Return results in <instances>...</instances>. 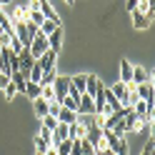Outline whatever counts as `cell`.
<instances>
[{
	"instance_id": "4316f807",
	"label": "cell",
	"mask_w": 155,
	"mask_h": 155,
	"mask_svg": "<svg viewBox=\"0 0 155 155\" xmlns=\"http://www.w3.org/2000/svg\"><path fill=\"white\" fill-rule=\"evenodd\" d=\"M138 3H140V0H125V10L135 13V10H138Z\"/></svg>"
},
{
	"instance_id": "44dd1931",
	"label": "cell",
	"mask_w": 155,
	"mask_h": 155,
	"mask_svg": "<svg viewBox=\"0 0 155 155\" xmlns=\"http://www.w3.org/2000/svg\"><path fill=\"white\" fill-rule=\"evenodd\" d=\"M40 98L43 100H48V103H50V100H55V90H53V85H40Z\"/></svg>"
},
{
	"instance_id": "277c9868",
	"label": "cell",
	"mask_w": 155,
	"mask_h": 155,
	"mask_svg": "<svg viewBox=\"0 0 155 155\" xmlns=\"http://www.w3.org/2000/svg\"><path fill=\"white\" fill-rule=\"evenodd\" d=\"M35 63H38V65L43 68V73H45V70H53V68H55V63H58V53L48 48V50H45V53H43L40 58H38Z\"/></svg>"
},
{
	"instance_id": "836d02e7",
	"label": "cell",
	"mask_w": 155,
	"mask_h": 155,
	"mask_svg": "<svg viewBox=\"0 0 155 155\" xmlns=\"http://www.w3.org/2000/svg\"><path fill=\"white\" fill-rule=\"evenodd\" d=\"M0 50H3V45H0Z\"/></svg>"
},
{
	"instance_id": "6da1fadb",
	"label": "cell",
	"mask_w": 155,
	"mask_h": 155,
	"mask_svg": "<svg viewBox=\"0 0 155 155\" xmlns=\"http://www.w3.org/2000/svg\"><path fill=\"white\" fill-rule=\"evenodd\" d=\"M28 50H30V55L38 60V58H40V55L48 50V38H45L43 33H38V35L33 38V43H30V48H28Z\"/></svg>"
},
{
	"instance_id": "d6a6232c",
	"label": "cell",
	"mask_w": 155,
	"mask_h": 155,
	"mask_svg": "<svg viewBox=\"0 0 155 155\" xmlns=\"http://www.w3.org/2000/svg\"><path fill=\"white\" fill-rule=\"evenodd\" d=\"M35 155H45V153H35Z\"/></svg>"
},
{
	"instance_id": "3957f363",
	"label": "cell",
	"mask_w": 155,
	"mask_h": 155,
	"mask_svg": "<svg viewBox=\"0 0 155 155\" xmlns=\"http://www.w3.org/2000/svg\"><path fill=\"white\" fill-rule=\"evenodd\" d=\"M68 88H70V78L58 75V78H55V83H53V90H55V100H58V103H60L65 95H68Z\"/></svg>"
},
{
	"instance_id": "1f68e13d",
	"label": "cell",
	"mask_w": 155,
	"mask_h": 155,
	"mask_svg": "<svg viewBox=\"0 0 155 155\" xmlns=\"http://www.w3.org/2000/svg\"><path fill=\"white\" fill-rule=\"evenodd\" d=\"M65 3H68V5H73V3H75V0H65Z\"/></svg>"
},
{
	"instance_id": "4fadbf2b",
	"label": "cell",
	"mask_w": 155,
	"mask_h": 155,
	"mask_svg": "<svg viewBox=\"0 0 155 155\" xmlns=\"http://www.w3.org/2000/svg\"><path fill=\"white\" fill-rule=\"evenodd\" d=\"M150 75L145 68H133V85H140V83H148Z\"/></svg>"
},
{
	"instance_id": "f546056e",
	"label": "cell",
	"mask_w": 155,
	"mask_h": 155,
	"mask_svg": "<svg viewBox=\"0 0 155 155\" xmlns=\"http://www.w3.org/2000/svg\"><path fill=\"white\" fill-rule=\"evenodd\" d=\"M45 155H58V153H55V148H48V150H45Z\"/></svg>"
},
{
	"instance_id": "5b68a950",
	"label": "cell",
	"mask_w": 155,
	"mask_h": 155,
	"mask_svg": "<svg viewBox=\"0 0 155 155\" xmlns=\"http://www.w3.org/2000/svg\"><path fill=\"white\" fill-rule=\"evenodd\" d=\"M38 10L43 13V18H45V20H53V23H58V25H60V15L55 13V8L48 3V0H38Z\"/></svg>"
},
{
	"instance_id": "2e32d148",
	"label": "cell",
	"mask_w": 155,
	"mask_h": 155,
	"mask_svg": "<svg viewBox=\"0 0 155 155\" xmlns=\"http://www.w3.org/2000/svg\"><path fill=\"white\" fill-rule=\"evenodd\" d=\"M40 90H43V88H40L38 83H30V80H28V83H25V90H23V93L28 95V98H33V100H35V98H40Z\"/></svg>"
},
{
	"instance_id": "8fae6325",
	"label": "cell",
	"mask_w": 155,
	"mask_h": 155,
	"mask_svg": "<svg viewBox=\"0 0 155 155\" xmlns=\"http://www.w3.org/2000/svg\"><path fill=\"white\" fill-rule=\"evenodd\" d=\"M78 120V113L75 110H68V108H60V113H58V123H65V125H70Z\"/></svg>"
},
{
	"instance_id": "9a60e30c",
	"label": "cell",
	"mask_w": 155,
	"mask_h": 155,
	"mask_svg": "<svg viewBox=\"0 0 155 155\" xmlns=\"http://www.w3.org/2000/svg\"><path fill=\"white\" fill-rule=\"evenodd\" d=\"M25 20H28V5L15 8V13L10 15V23H25Z\"/></svg>"
},
{
	"instance_id": "30bf717a",
	"label": "cell",
	"mask_w": 155,
	"mask_h": 155,
	"mask_svg": "<svg viewBox=\"0 0 155 155\" xmlns=\"http://www.w3.org/2000/svg\"><path fill=\"white\" fill-rule=\"evenodd\" d=\"M120 83H133V65L128 63V60H123L120 63Z\"/></svg>"
},
{
	"instance_id": "8992f818",
	"label": "cell",
	"mask_w": 155,
	"mask_h": 155,
	"mask_svg": "<svg viewBox=\"0 0 155 155\" xmlns=\"http://www.w3.org/2000/svg\"><path fill=\"white\" fill-rule=\"evenodd\" d=\"M133 15V28L135 30H148V28L153 25V15H145V13H130Z\"/></svg>"
},
{
	"instance_id": "4dcf8cb0",
	"label": "cell",
	"mask_w": 155,
	"mask_h": 155,
	"mask_svg": "<svg viewBox=\"0 0 155 155\" xmlns=\"http://www.w3.org/2000/svg\"><path fill=\"white\" fill-rule=\"evenodd\" d=\"M8 3H10V0H0V5H8Z\"/></svg>"
},
{
	"instance_id": "e0dca14e",
	"label": "cell",
	"mask_w": 155,
	"mask_h": 155,
	"mask_svg": "<svg viewBox=\"0 0 155 155\" xmlns=\"http://www.w3.org/2000/svg\"><path fill=\"white\" fill-rule=\"evenodd\" d=\"M70 88L83 95V93H85V75H73V78H70Z\"/></svg>"
},
{
	"instance_id": "603a6c76",
	"label": "cell",
	"mask_w": 155,
	"mask_h": 155,
	"mask_svg": "<svg viewBox=\"0 0 155 155\" xmlns=\"http://www.w3.org/2000/svg\"><path fill=\"white\" fill-rule=\"evenodd\" d=\"M55 28H58V23H53V20H45V23H43L40 28H38V33H43V35L48 38V35H50V33L55 30Z\"/></svg>"
},
{
	"instance_id": "7c38bea8",
	"label": "cell",
	"mask_w": 155,
	"mask_h": 155,
	"mask_svg": "<svg viewBox=\"0 0 155 155\" xmlns=\"http://www.w3.org/2000/svg\"><path fill=\"white\" fill-rule=\"evenodd\" d=\"M98 85H100V78L85 75V93H88V95H95V93H98Z\"/></svg>"
},
{
	"instance_id": "484cf974",
	"label": "cell",
	"mask_w": 155,
	"mask_h": 155,
	"mask_svg": "<svg viewBox=\"0 0 155 155\" xmlns=\"http://www.w3.org/2000/svg\"><path fill=\"white\" fill-rule=\"evenodd\" d=\"M3 90H5V98H8V100H10V98H13V95L18 93V88H15V85H13V83H8V85H5V88H3Z\"/></svg>"
},
{
	"instance_id": "cb8c5ba5",
	"label": "cell",
	"mask_w": 155,
	"mask_h": 155,
	"mask_svg": "<svg viewBox=\"0 0 155 155\" xmlns=\"http://www.w3.org/2000/svg\"><path fill=\"white\" fill-rule=\"evenodd\" d=\"M110 93H113L115 98H118V103H120V98L128 93V88H125V83H118V85H113V88H110Z\"/></svg>"
},
{
	"instance_id": "7a4b0ae2",
	"label": "cell",
	"mask_w": 155,
	"mask_h": 155,
	"mask_svg": "<svg viewBox=\"0 0 155 155\" xmlns=\"http://www.w3.org/2000/svg\"><path fill=\"white\" fill-rule=\"evenodd\" d=\"M135 95H138V100H145V103H155L153 80H148V83H140V85H135Z\"/></svg>"
},
{
	"instance_id": "ffe728a7",
	"label": "cell",
	"mask_w": 155,
	"mask_h": 155,
	"mask_svg": "<svg viewBox=\"0 0 155 155\" xmlns=\"http://www.w3.org/2000/svg\"><path fill=\"white\" fill-rule=\"evenodd\" d=\"M55 78H58L55 68H53V70H45V73H43V78H40V85H53V83H55Z\"/></svg>"
},
{
	"instance_id": "5bb4252c",
	"label": "cell",
	"mask_w": 155,
	"mask_h": 155,
	"mask_svg": "<svg viewBox=\"0 0 155 155\" xmlns=\"http://www.w3.org/2000/svg\"><path fill=\"white\" fill-rule=\"evenodd\" d=\"M33 110H35L38 118H45V115H48V100L35 98V100H33Z\"/></svg>"
},
{
	"instance_id": "ac0fdd59",
	"label": "cell",
	"mask_w": 155,
	"mask_h": 155,
	"mask_svg": "<svg viewBox=\"0 0 155 155\" xmlns=\"http://www.w3.org/2000/svg\"><path fill=\"white\" fill-rule=\"evenodd\" d=\"M40 78H43V68H40V65L35 63V65L30 68V73H28V80H30V83H38V85H40Z\"/></svg>"
},
{
	"instance_id": "7402d4cb",
	"label": "cell",
	"mask_w": 155,
	"mask_h": 155,
	"mask_svg": "<svg viewBox=\"0 0 155 155\" xmlns=\"http://www.w3.org/2000/svg\"><path fill=\"white\" fill-rule=\"evenodd\" d=\"M43 128L53 133V130L58 128V118H55V115H45V118H43Z\"/></svg>"
},
{
	"instance_id": "d4e9b609",
	"label": "cell",
	"mask_w": 155,
	"mask_h": 155,
	"mask_svg": "<svg viewBox=\"0 0 155 155\" xmlns=\"http://www.w3.org/2000/svg\"><path fill=\"white\" fill-rule=\"evenodd\" d=\"M8 48H10L13 53H20V50H23V43H20V40H18V38L13 35V38H10V43H8Z\"/></svg>"
},
{
	"instance_id": "9c48e42d",
	"label": "cell",
	"mask_w": 155,
	"mask_h": 155,
	"mask_svg": "<svg viewBox=\"0 0 155 155\" xmlns=\"http://www.w3.org/2000/svg\"><path fill=\"white\" fill-rule=\"evenodd\" d=\"M80 138H85V128L75 120V123L68 125V140H80Z\"/></svg>"
},
{
	"instance_id": "d6986e66",
	"label": "cell",
	"mask_w": 155,
	"mask_h": 155,
	"mask_svg": "<svg viewBox=\"0 0 155 155\" xmlns=\"http://www.w3.org/2000/svg\"><path fill=\"white\" fill-rule=\"evenodd\" d=\"M70 148H73V140H63L55 145V153L58 155H70Z\"/></svg>"
},
{
	"instance_id": "52a82bcc",
	"label": "cell",
	"mask_w": 155,
	"mask_h": 155,
	"mask_svg": "<svg viewBox=\"0 0 155 155\" xmlns=\"http://www.w3.org/2000/svg\"><path fill=\"white\" fill-rule=\"evenodd\" d=\"M48 48H50V50H55V53L63 48V28H60V25H58L55 30L48 35Z\"/></svg>"
},
{
	"instance_id": "ba28073f",
	"label": "cell",
	"mask_w": 155,
	"mask_h": 155,
	"mask_svg": "<svg viewBox=\"0 0 155 155\" xmlns=\"http://www.w3.org/2000/svg\"><path fill=\"white\" fill-rule=\"evenodd\" d=\"M78 113H95V103H93V95L83 93L78 98Z\"/></svg>"
},
{
	"instance_id": "83f0119b",
	"label": "cell",
	"mask_w": 155,
	"mask_h": 155,
	"mask_svg": "<svg viewBox=\"0 0 155 155\" xmlns=\"http://www.w3.org/2000/svg\"><path fill=\"white\" fill-rule=\"evenodd\" d=\"M153 148H155V140L150 138V140H148V145L143 148V153H140V155H153Z\"/></svg>"
},
{
	"instance_id": "f1b7e54d",
	"label": "cell",
	"mask_w": 155,
	"mask_h": 155,
	"mask_svg": "<svg viewBox=\"0 0 155 155\" xmlns=\"http://www.w3.org/2000/svg\"><path fill=\"white\" fill-rule=\"evenodd\" d=\"M8 83H10V75H5V73H0V88H5Z\"/></svg>"
}]
</instances>
